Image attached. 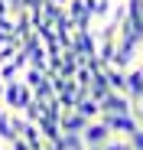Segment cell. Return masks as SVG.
<instances>
[{"mask_svg": "<svg viewBox=\"0 0 143 150\" xmlns=\"http://www.w3.org/2000/svg\"><path fill=\"white\" fill-rule=\"evenodd\" d=\"M33 98V88L23 82V79H10V82H4V95H0V101H4V108L7 111H20L23 105H26Z\"/></svg>", "mask_w": 143, "mask_h": 150, "instance_id": "6da1fadb", "label": "cell"}, {"mask_svg": "<svg viewBox=\"0 0 143 150\" xmlns=\"http://www.w3.org/2000/svg\"><path fill=\"white\" fill-rule=\"evenodd\" d=\"M101 114H133V101L124 91H107L101 101H98Z\"/></svg>", "mask_w": 143, "mask_h": 150, "instance_id": "7a4b0ae2", "label": "cell"}, {"mask_svg": "<svg viewBox=\"0 0 143 150\" xmlns=\"http://www.w3.org/2000/svg\"><path fill=\"white\" fill-rule=\"evenodd\" d=\"M124 95L130 98V101H140L143 98V65H130L124 69Z\"/></svg>", "mask_w": 143, "mask_h": 150, "instance_id": "3957f363", "label": "cell"}, {"mask_svg": "<svg viewBox=\"0 0 143 150\" xmlns=\"http://www.w3.org/2000/svg\"><path fill=\"white\" fill-rule=\"evenodd\" d=\"M101 121L111 127L114 137H127V134L137 131V117L133 114H101Z\"/></svg>", "mask_w": 143, "mask_h": 150, "instance_id": "277c9868", "label": "cell"}, {"mask_svg": "<svg viewBox=\"0 0 143 150\" xmlns=\"http://www.w3.org/2000/svg\"><path fill=\"white\" fill-rule=\"evenodd\" d=\"M107 137H114V134H111V127H107L101 117L88 121L85 127H81V140H85V147H91V144H104Z\"/></svg>", "mask_w": 143, "mask_h": 150, "instance_id": "5b68a950", "label": "cell"}, {"mask_svg": "<svg viewBox=\"0 0 143 150\" xmlns=\"http://www.w3.org/2000/svg\"><path fill=\"white\" fill-rule=\"evenodd\" d=\"M85 124H88V121H85L75 108H62V114H59V131H62V134H81Z\"/></svg>", "mask_w": 143, "mask_h": 150, "instance_id": "8992f818", "label": "cell"}, {"mask_svg": "<svg viewBox=\"0 0 143 150\" xmlns=\"http://www.w3.org/2000/svg\"><path fill=\"white\" fill-rule=\"evenodd\" d=\"M36 127H39V137H42L46 144L59 150V140H62V131H59V121H52V117H39V121H36Z\"/></svg>", "mask_w": 143, "mask_h": 150, "instance_id": "52a82bcc", "label": "cell"}, {"mask_svg": "<svg viewBox=\"0 0 143 150\" xmlns=\"http://www.w3.org/2000/svg\"><path fill=\"white\" fill-rule=\"evenodd\" d=\"M72 108H75V111H78L85 121H94V117H101V108H98V101H94V98H88V95H78Z\"/></svg>", "mask_w": 143, "mask_h": 150, "instance_id": "ba28073f", "label": "cell"}, {"mask_svg": "<svg viewBox=\"0 0 143 150\" xmlns=\"http://www.w3.org/2000/svg\"><path fill=\"white\" fill-rule=\"evenodd\" d=\"M16 137V131H13V117H10V111H4L0 114V144H10Z\"/></svg>", "mask_w": 143, "mask_h": 150, "instance_id": "9c48e42d", "label": "cell"}, {"mask_svg": "<svg viewBox=\"0 0 143 150\" xmlns=\"http://www.w3.org/2000/svg\"><path fill=\"white\" fill-rule=\"evenodd\" d=\"M59 150H88V147H85L81 134H62V140H59Z\"/></svg>", "mask_w": 143, "mask_h": 150, "instance_id": "30bf717a", "label": "cell"}, {"mask_svg": "<svg viewBox=\"0 0 143 150\" xmlns=\"http://www.w3.org/2000/svg\"><path fill=\"white\" fill-rule=\"evenodd\" d=\"M127 140H130V150H143V127L140 124H137L133 134H127Z\"/></svg>", "mask_w": 143, "mask_h": 150, "instance_id": "8fae6325", "label": "cell"}, {"mask_svg": "<svg viewBox=\"0 0 143 150\" xmlns=\"http://www.w3.org/2000/svg\"><path fill=\"white\" fill-rule=\"evenodd\" d=\"M4 111H7V108H4V101H0V114H4Z\"/></svg>", "mask_w": 143, "mask_h": 150, "instance_id": "7c38bea8", "label": "cell"}]
</instances>
